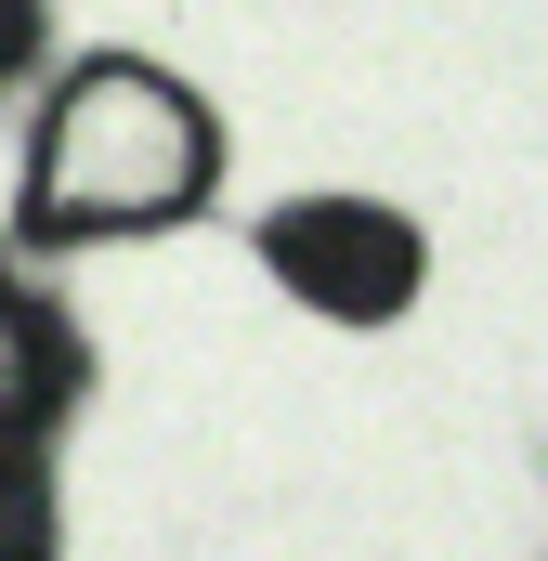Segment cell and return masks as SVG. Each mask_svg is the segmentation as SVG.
Wrapping results in <instances>:
<instances>
[{
  "label": "cell",
  "mask_w": 548,
  "mask_h": 561,
  "mask_svg": "<svg viewBox=\"0 0 548 561\" xmlns=\"http://www.w3.org/2000/svg\"><path fill=\"white\" fill-rule=\"evenodd\" d=\"M222 183V131L209 105L144 66V53H105L79 66L39 131H26V249H105V236H170L196 222Z\"/></svg>",
  "instance_id": "cell-1"
},
{
  "label": "cell",
  "mask_w": 548,
  "mask_h": 561,
  "mask_svg": "<svg viewBox=\"0 0 548 561\" xmlns=\"http://www.w3.org/2000/svg\"><path fill=\"white\" fill-rule=\"evenodd\" d=\"M262 275L300 313H327V327H392L431 287V236L392 196H287L262 222Z\"/></svg>",
  "instance_id": "cell-2"
},
{
  "label": "cell",
  "mask_w": 548,
  "mask_h": 561,
  "mask_svg": "<svg viewBox=\"0 0 548 561\" xmlns=\"http://www.w3.org/2000/svg\"><path fill=\"white\" fill-rule=\"evenodd\" d=\"M66 405H79V340L39 287L0 275V510H39V470L66 444Z\"/></svg>",
  "instance_id": "cell-3"
},
{
  "label": "cell",
  "mask_w": 548,
  "mask_h": 561,
  "mask_svg": "<svg viewBox=\"0 0 548 561\" xmlns=\"http://www.w3.org/2000/svg\"><path fill=\"white\" fill-rule=\"evenodd\" d=\"M0 561H53V536H39L26 510H0Z\"/></svg>",
  "instance_id": "cell-4"
},
{
  "label": "cell",
  "mask_w": 548,
  "mask_h": 561,
  "mask_svg": "<svg viewBox=\"0 0 548 561\" xmlns=\"http://www.w3.org/2000/svg\"><path fill=\"white\" fill-rule=\"evenodd\" d=\"M13 53H26V0H0V66H13Z\"/></svg>",
  "instance_id": "cell-5"
}]
</instances>
